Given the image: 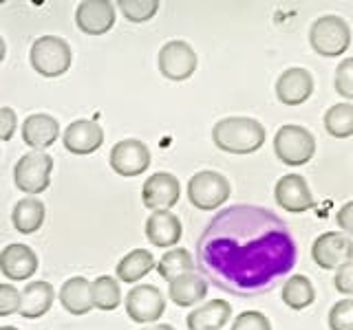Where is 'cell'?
Returning <instances> with one entry per match:
<instances>
[{
  "label": "cell",
  "instance_id": "cell-1",
  "mask_svg": "<svg viewBox=\"0 0 353 330\" xmlns=\"http://www.w3.org/2000/svg\"><path fill=\"white\" fill-rule=\"evenodd\" d=\"M254 209L256 207H248V231L243 229V205L221 212L214 223L208 225L199 245L203 269L219 280L221 289L245 286L250 293L261 291L294 267L296 247L285 225L270 214L259 234H254L268 212L261 209L254 231H250Z\"/></svg>",
  "mask_w": 353,
  "mask_h": 330
},
{
  "label": "cell",
  "instance_id": "cell-2",
  "mask_svg": "<svg viewBox=\"0 0 353 330\" xmlns=\"http://www.w3.org/2000/svg\"><path fill=\"white\" fill-rule=\"evenodd\" d=\"M268 130L254 117H225L212 128V143L228 154H254L263 148Z\"/></svg>",
  "mask_w": 353,
  "mask_h": 330
},
{
  "label": "cell",
  "instance_id": "cell-3",
  "mask_svg": "<svg viewBox=\"0 0 353 330\" xmlns=\"http://www.w3.org/2000/svg\"><path fill=\"white\" fill-rule=\"evenodd\" d=\"M31 69L42 77H62L73 64V53L69 42L58 36H42L31 44L29 51Z\"/></svg>",
  "mask_w": 353,
  "mask_h": 330
},
{
  "label": "cell",
  "instance_id": "cell-4",
  "mask_svg": "<svg viewBox=\"0 0 353 330\" xmlns=\"http://www.w3.org/2000/svg\"><path fill=\"white\" fill-rule=\"evenodd\" d=\"M309 44L323 58H340L351 47V27L340 16H320L309 27Z\"/></svg>",
  "mask_w": 353,
  "mask_h": 330
},
{
  "label": "cell",
  "instance_id": "cell-5",
  "mask_svg": "<svg viewBox=\"0 0 353 330\" xmlns=\"http://www.w3.org/2000/svg\"><path fill=\"white\" fill-rule=\"evenodd\" d=\"M274 154L290 168H301L314 159L316 137L305 126L287 124L274 135Z\"/></svg>",
  "mask_w": 353,
  "mask_h": 330
},
{
  "label": "cell",
  "instance_id": "cell-6",
  "mask_svg": "<svg viewBox=\"0 0 353 330\" xmlns=\"http://www.w3.org/2000/svg\"><path fill=\"white\" fill-rule=\"evenodd\" d=\"M230 194V181L214 170H201L188 181V201L201 212H214L221 205H225Z\"/></svg>",
  "mask_w": 353,
  "mask_h": 330
},
{
  "label": "cell",
  "instance_id": "cell-7",
  "mask_svg": "<svg viewBox=\"0 0 353 330\" xmlns=\"http://www.w3.org/2000/svg\"><path fill=\"white\" fill-rule=\"evenodd\" d=\"M51 172H53V159L47 152L31 150L22 154L18 163L14 165V183L16 187L27 196H38L51 185Z\"/></svg>",
  "mask_w": 353,
  "mask_h": 330
},
{
  "label": "cell",
  "instance_id": "cell-8",
  "mask_svg": "<svg viewBox=\"0 0 353 330\" xmlns=\"http://www.w3.org/2000/svg\"><path fill=\"white\" fill-rule=\"evenodd\" d=\"M124 308L130 322L139 326L157 324L165 313V297L163 293L152 284H135L128 291Z\"/></svg>",
  "mask_w": 353,
  "mask_h": 330
},
{
  "label": "cell",
  "instance_id": "cell-9",
  "mask_svg": "<svg viewBox=\"0 0 353 330\" xmlns=\"http://www.w3.org/2000/svg\"><path fill=\"white\" fill-rule=\"evenodd\" d=\"M199 58L185 40H170L159 49L157 66L159 73L170 82H185L196 71Z\"/></svg>",
  "mask_w": 353,
  "mask_h": 330
},
{
  "label": "cell",
  "instance_id": "cell-10",
  "mask_svg": "<svg viewBox=\"0 0 353 330\" xmlns=\"http://www.w3.org/2000/svg\"><path fill=\"white\" fill-rule=\"evenodd\" d=\"M108 163L115 174L124 176V179H132V176H139L148 170L150 150L139 139H121L110 150Z\"/></svg>",
  "mask_w": 353,
  "mask_h": 330
},
{
  "label": "cell",
  "instance_id": "cell-11",
  "mask_svg": "<svg viewBox=\"0 0 353 330\" xmlns=\"http://www.w3.org/2000/svg\"><path fill=\"white\" fill-rule=\"evenodd\" d=\"M181 198L179 179L170 172H154L141 187V203L150 212H170Z\"/></svg>",
  "mask_w": 353,
  "mask_h": 330
},
{
  "label": "cell",
  "instance_id": "cell-12",
  "mask_svg": "<svg viewBox=\"0 0 353 330\" xmlns=\"http://www.w3.org/2000/svg\"><path fill=\"white\" fill-rule=\"evenodd\" d=\"M274 201L287 214H305L316 207V198L301 174H285L274 185Z\"/></svg>",
  "mask_w": 353,
  "mask_h": 330
},
{
  "label": "cell",
  "instance_id": "cell-13",
  "mask_svg": "<svg viewBox=\"0 0 353 330\" xmlns=\"http://www.w3.org/2000/svg\"><path fill=\"white\" fill-rule=\"evenodd\" d=\"M353 258V242L342 231H325L312 245V260L320 269H338L342 262Z\"/></svg>",
  "mask_w": 353,
  "mask_h": 330
},
{
  "label": "cell",
  "instance_id": "cell-14",
  "mask_svg": "<svg viewBox=\"0 0 353 330\" xmlns=\"http://www.w3.org/2000/svg\"><path fill=\"white\" fill-rule=\"evenodd\" d=\"M62 143L66 152L77 154V157L93 154L104 143V128L93 119H75L62 132Z\"/></svg>",
  "mask_w": 353,
  "mask_h": 330
},
{
  "label": "cell",
  "instance_id": "cell-15",
  "mask_svg": "<svg viewBox=\"0 0 353 330\" xmlns=\"http://www.w3.org/2000/svg\"><path fill=\"white\" fill-rule=\"evenodd\" d=\"M274 91L283 106H301L314 95V75L301 66H292L279 75Z\"/></svg>",
  "mask_w": 353,
  "mask_h": 330
},
{
  "label": "cell",
  "instance_id": "cell-16",
  "mask_svg": "<svg viewBox=\"0 0 353 330\" xmlns=\"http://www.w3.org/2000/svg\"><path fill=\"white\" fill-rule=\"evenodd\" d=\"M40 267V260L36 251L27 245H7L0 251V273L5 275L9 282H29L36 275Z\"/></svg>",
  "mask_w": 353,
  "mask_h": 330
},
{
  "label": "cell",
  "instance_id": "cell-17",
  "mask_svg": "<svg viewBox=\"0 0 353 330\" xmlns=\"http://www.w3.org/2000/svg\"><path fill=\"white\" fill-rule=\"evenodd\" d=\"M75 25L86 36H104L115 27V7L108 0H84L75 9Z\"/></svg>",
  "mask_w": 353,
  "mask_h": 330
},
{
  "label": "cell",
  "instance_id": "cell-18",
  "mask_svg": "<svg viewBox=\"0 0 353 330\" xmlns=\"http://www.w3.org/2000/svg\"><path fill=\"white\" fill-rule=\"evenodd\" d=\"M20 135H22V141H25L31 150L44 152L58 141L60 124H58V119L47 115V113H36V115H29L25 121H22Z\"/></svg>",
  "mask_w": 353,
  "mask_h": 330
},
{
  "label": "cell",
  "instance_id": "cell-19",
  "mask_svg": "<svg viewBox=\"0 0 353 330\" xmlns=\"http://www.w3.org/2000/svg\"><path fill=\"white\" fill-rule=\"evenodd\" d=\"M183 236L181 220L172 212H152L146 220V238L152 247L170 249L179 245Z\"/></svg>",
  "mask_w": 353,
  "mask_h": 330
},
{
  "label": "cell",
  "instance_id": "cell-20",
  "mask_svg": "<svg viewBox=\"0 0 353 330\" xmlns=\"http://www.w3.org/2000/svg\"><path fill=\"white\" fill-rule=\"evenodd\" d=\"M53 300H55V291L49 282L44 280L29 282L20 289L18 315L25 319H40L51 311Z\"/></svg>",
  "mask_w": 353,
  "mask_h": 330
},
{
  "label": "cell",
  "instance_id": "cell-21",
  "mask_svg": "<svg viewBox=\"0 0 353 330\" xmlns=\"http://www.w3.org/2000/svg\"><path fill=\"white\" fill-rule=\"evenodd\" d=\"M232 319V304L225 300H212L194 306L185 317L188 330H221Z\"/></svg>",
  "mask_w": 353,
  "mask_h": 330
},
{
  "label": "cell",
  "instance_id": "cell-22",
  "mask_svg": "<svg viewBox=\"0 0 353 330\" xmlns=\"http://www.w3.org/2000/svg\"><path fill=\"white\" fill-rule=\"evenodd\" d=\"M58 300L66 313L75 317H82L88 311H93V300H91V282L82 275L69 278L58 291Z\"/></svg>",
  "mask_w": 353,
  "mask_h": 330
},
{
  "label": "cell",
  "instance_id": "cell-23",
  "mask_svg": "<svg viewBox=\"0 0 353 330\" xmlns=\"http://www.w3.org/2000/svg\"><path fill=\"white\" fill-rule=\"evenodd\" d=\"M208 282L199 273H185L181 278L168 282V297L176 306L190 308L199 306L208 297Z\"/></svg>",
  "mask_w": 353,
  "mask_h": 330
},
{
  "label": "cell",
  "instance_id": "cell-24",
  "mask_svg": "<svg viewBox=\"0 0 353 330\" xmlns=\"http://www.w3.org/2000/svg\"><path fill=\"white\" fill-rule=\"evenodd\" d=\"M44 216H47V209H44V203L38 196H25L14 205L11 209V225L16 227L18 234H36L40 231Z\"/></svg>",
  "mask_w": 353,
  "mask_h": 330
},
{
  "label": "cell",
  "instance_id": "cell-25",
  "mask_svg": "<svg viewBox=\"0 0 353 330\" xmlns=\"http://www.w3.org/2000/svg\"><path fill=\"white\" fill-rule=\"evenodd\" d=\"M154 269V256L148 249H132L115 267V280L124 284H137Z\"/></svg>",
  "mask_w": 353,
  "mask_h": 330
},
{
  "label": "cell",
  "instance_id": "cell-26",
  "mask_svg": "<svg viewBox=\"0 0 353 330\" xmlns=\"http://www.w3.org/2000/svg\"><path fill=\"white\" fill-rule=\"evenodd\" d=\"M281 297L287 308H292V311H305V308H309L316 302V289L307 275L296 273L285 280Z\"/></svg>",
  "mask_w": 353,
  "mask_h": 330
},
{
  "label": "cell",
  "instance_id": "cell-27",
  "mask_svg": "<svg viewBox=\"0 0 353 330\" xmlns=\"http://www.w3.org/2000/svg\"><path fill=\"white\" fill-rule=\"evenodd\" d=\"M154 269L159 271V278L165 282H172L185 273H194V258L188 249H168L154 262Z\"/></svg>",
  "mask_w": 353,
  "mask_h": 330
},
{
  "label": "cell",
  "instance_id": "cell-28",
  "mask_svg": "<svg viewBox=\"0 0 353 330\" xmlns=\"http://www.w3.org/2000/svg\"><path fill=\"white\" fill-rule=\"evenodd\" d=\"M91 300H93V308L97 311L110 313L119 308L121 304V286L115 278L110 275H99L95 282H91Z\"/></svg>",
  "mask_w": 353,
  "mask_h": 330
},
{
  "label": "cell",
  "instance_id": "cell-29",
  "mask_svg": "<svg viewBox=\"0 0 353 330\" xmlns=\"http://www.w3.org/2000/svg\"><path fill=\"white\" fill-rule=\"evenodd\" d=\"M325 130L334 139H349L353 135V104L342 102L327 108Z\"/></svg>",
  "mask_w": 353,
  "mask_h": 330
},
{
  "label": "cell",
  "instance_id": "cell-30",
  "mask_svg": "<svg viewBox=\"0 0 353 330\" xmlns=\"http://www.w3.org/2000/svg\"><path fill=\"white\" fill-rule=\"evenodd\" d=\"M117 7L121 11V16H124L128 22H135V25H139V22H148L159 11L157 0H119Z\"/></svg>",
  "mask_w": 353,
  "mask_h": 330
},
{
  "label": "cell",
  "instance_id": "cell-31",
  "mask_svg": "<svg viewBox=\"0 0 353 330\" xmlns=\"http://www.w3.org/2000/svg\"><path fill=\"white\" fill-rule=\"evenodd\" d=\"M329 330H353V300L342 297L329 308Z\"/></svg>",
  "mask_w": 353,
  "mask_h": 330
},
{
  "label": "cell",
  "instance_id": "cell-32",
  "mask_svg": "<svg viewBox=\"0 0 353 330\" xmlns=\"http://www.w3.org/2000/svg\"><path fill=\"white\" fill-rule=\"evenodd\" d=\"M334 86H336V93L340 97H345L351 104V99H353V60L351 58H345L338 64Z\"/></svg>",
  "mask_w": 353,
  "mask_h": 330
},
{
  "label": "cell",
  "instance_id": "cell-33",
  "mask_svg": "<svg viewBox=\"0 0 353 330\" xmlns=\"http://www.w3.org/2000/svg\"><path fill=\"white\" fill-rule=\"evenodd\" d=\"M230 330H272L270 317L261 311H243L234 322H232Z\"/></svg>",
  "mask_w": 353,
  "mask_h": 330
},
{
  "label": "cell",
  "instance_id": "cell-34",
  "mask_svg": "<svg viewBox=\"0 0 353 330\" xmlns=\"http://www.w3.org/2000/svg\"><path fill=\"white\" fill-rule=\"evenodd\" d=\"M20 291L14 284H0V317H11L18 313Z\"/></svg>",
  "mask_w": 353,
  "mask_h": 330
},
{
  "label": "cell",
  "instance_id": "cell-35",
  "mask_svg": "<svg viewBox=\"0 0 353 330\" xmlns=\"http://www.w3.org/2000/svg\"><path fill=\"white\" fill-rule=\"evenodd\" d=\"M334 286L336 291L342 293L345 297L353 295V260L342 262L336 269V278H334Z\"/></svg>",
  "mask_w": 353,
  "mask_h": 330
},
{
  "label": "cell",
  "instance_id": "cell-36",
  "mask_svg": "<svg viewBox=\"0 0 353 330\" xmlns=\"http://www.w3.org/2000/svg\"><path fill=\"white\" fill-rule=\"evenodd\" d=\"M18 130V115L14 108L3 106L0 108V143L9 141L11 137L16 135Z\"/></svg>",
  "mask_w": 353,
  "mask_h": 330
},
{
  "label": "cell",
  "instance_id": "cell-37",
  "mask_svg": "<svg viewBox=\"0 0 353 330\" xmlns=\"http://www.w3.org/2000/svg\"><path fill=\"white\" fill-rule=\"evenodd\" d=\"M336 223L342 229V234H351L353 231V201H347L340 207V212L336 214Z\"/></svg>",
  "mask_w": 353,
  "mask_h": 330
},
{
  "label": "cell",
  "instance_id": "cell-38",
  "mask_svg": "<svg viewBox=\"0 0 353 330\" xmlns=\"http://www.w3.org/2000/svg\"><path fill=\"white\" fill-rule=\"evenodd\" d=\"M141 330H176V328L170 326V324H150V326L141 328Z\"/></svg>",
  "mask_w": 353,
  "mask_h": 330
},
{
  "label": "cell",
  "instance_id": "cell-39",
  "mask_svg": "<svg viewBox=\"0 0 353 330\" xmlns=\"http://www.w3.org/2000/svg\"><path fill=\"white\" fill-rule=\"evenodd\" d=\"M5 55H7V44H5V38L0 36V64H3L5 60Z\"/></svg>",
  "mask_w": 353,
  "mask_h": 330
},
{
  "label": "cell",
  "instance_id": "cell-40",
  "mask_svg": "<svg viewBox=\"0 0 353 330\" xmlns=\"http://www.w3.org/2000/svg\"><path fill=\"white\" fill-rule=\"evenodd\" d=\"M0 330H18L16 326H0Z\"/></svg>",
  "mask_w": 353,
  "mask_h": 330
}]
</instances>
